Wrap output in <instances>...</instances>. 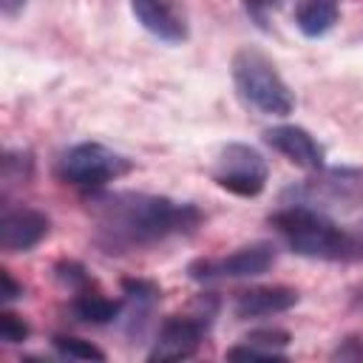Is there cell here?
<instances>
[{"instance_id":"cell-18","label":"cell","mask_w":363,"mask_h":363,"mask_svg":"<svg viewBox=\"0 0 363 363\" xmlns=\"http://www.w3.org/2000/svg\"><path fill=\"white\" fill-rule=\"evenodd\" d=\"M244 340L252 343V346H261V349H267V352H272V354H278V357L286 360V352L284 349L292 343V335L286 329H281V326H261V329H252Z\"/></svg>"},{"instance_id":"cell-10","label":"cell","mask_w":363,"mask_h":363,"mask_svg":"<svg viewBox=\"0 0 363 363\" xmlns=\"http://www.w3.org/2000/svg\"><path fill=\"white\" fill-rule=\"evenodd\" d=\"M51 230V218L37 207H6L0 216V247L6 252L34 250Z\"/></svg>"},{"instance_id":"cell-11","label":"cell","mask_w":363,"mask_h":363,"mask_svg":"<svg viewBox=\"0 0 363 363\" xmlns=\"http://www.w3.org/2000/svg\"><path fill=\"white\" fill-rule=\"evenodd\" d=\"M130 11L150 37L170 45L187 40V20L173 0H130Z\"/></svg>"},{"instance_id":"cell-4","label":"cell","mask_w":363,"mask_h":363,"mask_svg":"<svg viewBox=\"0 0 363 363\" xmlns=\"http://www.w3.org/2000/svg\"><path fill=\"white\" fill-rule=\"evenodd\" d=\"M130 170H133V162L102 142H77L68 150H62V156L57 159V179L62 184H71L88 193L108 187L111 182L122 179Z\"/></svg>"},{"instance_id":"cell-22","label":"cell","mask_w":363,"mask_h":363,"mask_svg":"<svg viewBox=\"0 0 363 363\" xmlns=\"http://www.w3.org/2000/svg\"><path fill=\"white\" fill-rule=\"evenodd\" d=\"M363 258V218L346 230V261H360Z\"/></svg>"},{"instance_id":"cell-23","label":"cell","mask_w":363,"mask_h":363,"mask_svg":"<svg viewBox=\"0 0 363 363\" xmlns=\"http://www.w3.org/2000/svg\"><path fill=\"white\" fill-rule=\"evenodd\" d=\"M335 360H363V337H343L332 352Z\"/></svg>"},{"instance_id":"cell-6","label":"cell","mask_w":363,"mask_h":363,"mask_svg":"<svg viewBox=\"0 0 363 363\" xmlns=\"http://www.w3.org/2000/svg\"><path fill=\"white\" fill-rule=\"evenodd\" d=\"M218 312V301L213 295L199 298L196 312L190 315H170L162 320V326L156 329V337L150 343L147 360L150 363H164V360H184L193 357L199 352V346L204 343L213 318Z\"/></svg>"},{"instance_id":"cell-25","label":"cell","mask_w":363,"mask_h":363,"mask_svg":"<svg viewBox=\"0 0 363 363\" xmlns=\"http://www.w3.org/2000/svg\"><path fill=\"white\" fill-rule=\"evenodd\" d=\"M26 3L28 0H0V11H3V17H17L26 9Z\"/></svg>"},{"instance_id":"cell-2","label":"cell","mask_w":363,"mask_h":363,"mask_svg":"<svg viewBox=\"0 0 363 363\" xmlns=\"http://www.w3.org/2000/svg\"><path fill=\"white\" fill-rule=\"evenodd\" d=\"M269 224L301 258L346 261V230L337 227L323 210L306 204H284L269 216Z\"/></svg>"},{"instance_id":"cell-13","label":"cell","mask_w":363,"mask_h":363,"mask_svg":"<svg viewBox=\"0 0 363 363\" xmlns=\"http://www.w3.org/2000/svg\"><path fill=\"white\" fill-rule=\"evenodd\" d=\"M122 295H125V309H122L119 323L128 337H142L150 323V315L162 298V289L156 281H147V278H125Z\"/></svg>"},{"instance_id":"cell-1","label":"cell","mask_w":363,"mask_h":363,"mask_svg":"<svg viewBox=\"0 0 363 363\" xmlns=\"http://www.w3.org/2000/svg\"><path fill=\"white\" fill-rule=\"evenodd\" d=\"M91 241L108 255H125L162 244L173 235H187L199 227L201 210L190 201H173L153 193H91Z\"/></svg>"},{"instance_id":"cell-12","label":"cell","mask_w":363,"mask_h":363,"mask_svg":"<svg viewBox=\"0 0 363 363\" xmlns=\"http://www.w3.org/2000/svg\"><path fill=\"white\" fill-rule=\"evenodd\" d=\"M298 289L284 286V284H269V286H250L235 295L233 301V315L238 320H255V318H272L281 312H289L298 303Z\"/></svg>"},{"instance_id":"cell-16","label":"cell","mask_w":363,"mask_h":363,"mask_svg":"<svg viewBox=\"0 0 363 363\" xmlns=\"http://www.w3.org/2000/svg\"><path fill=\"white\" fill-rule=\"evenodd\" d=\"M31 170H34V159L28 150H6L3 153V170H0L3 190L26 184L31 179Z\"/></svg>"},{"instance_id":"cell-9","label":"cell","mask_w":363,"mask_h":363,"mask_svg":"<svg viewBox=\"0 0 363 363\" xmlns=\"http://www.w3.org/2000/svg\"><path fill=\"white\" fill-rule=\"evenodd\" d=\"M264 142L278 150L286 162H292L301 170H320L326 162V150L323 145L301 125H272L264 130Z\"/></svg>"},{"instance_id":"cell-3","label":"cell","mask_w":363,"mask_h":363,"mask_svg":"<svg viewBox=\"0 0 363 363\" xmlns=\"http://www.w3.org/2000/svg\"><path fill=\"white\" fill-rule=\"evenodd\" d=\"M230 71H233L235 94L247 108H255L258 113H267V116L292 113L295 94L289 91L286 79L278 74L275 62L264 51H258L252 45L238 48L233 54Z\"/></svg>"},{"instance_id":"cell-14","label":"cell","mask_w":363,"mask_h":363,"mask_svg":"<svg viewBox=\"0 0 363 363\" xmlns=\"http://www.w3.org/2000/svg\"><path fill=\"white\" fill-rule=\"evenodd\" d=\"M122 309H125V298L122 301H113V298H105L94 289H85V292H77L68 303V312L74 320L79 323H88V326H108V323H116L122 318Z\"/></svg>"},{"instance_id":"cell-24","label":"cell","mask_w":363,"mask_h":363,"mask_svg":"<svg viewBox=\"0 0 363 363\" xmlns=\"http://www.w3.org/2000/svg\"><path fill=\"white\" fill-rule=\"evenodd\" d=\"M0 298H3V303L23 298V284H17L9 269H0Z\"/></svg>"},{"instance_id":"cell-17","label":"cell","mask_w":363,"mask_h":363,"mask_svg":"<svg viewBox=\"0 0 363 363\" xmlns=\"http://www.w3.org/2000/svg\"><path fill=\"white\" fill-rule=\"evenodd\" d=\"M51 346H54V352L60 357H68V360H105V352L99 346H94L91 340H82V337L54 335Z\"/></svg>"},{"instance_id":"cell-7","label":"cell","mask_w":363,"mask_h":363,"mask_svg":"<svg viewBox=\"0 0 363 363\" xmlns=\"http://www.w3.org/2000/svg\"><path fill=\"white\" fill-rule=\"evenodd\" d=\"M278 258V247L272 241H250L244 247H235L227 255L213 258H196L187 264V278L199 284L213 281H241V278H258L272 269Z\"/></svg>"},{"instance_id":"cell-15","label":"cell","mask_w":363,"mask_h":363,"mask_svg":"<svg viewBox=\"0 0 363 363\" xmlns=\"http://www.w3.org/2000/svg\"><path fill=\"white\" fill-rule=\"evenodd\" d=\"M340 17V0H298L295 26L303 37L318 40L326 37Z\"/></svg>"},{"instance_id":"cell-8","label":"cell","mask_w":363,"mask_h":363,"mask_svg":"<svg viewBox=\"0 0 363 363\" xmlns=\"http://www.w3.org/2000/svg\"><path fill=\"white\" fill-rule=\"evenodd\" d=\"M213 182L241 199H255L264 193L269 182V164L252 145L244 142H227L218 150V159L213 164Z\"/></svg>"},{"instance_id":"cell-19","label":"cell","mask_w":363,"mask_h":363,"mask_svg":"<svg viewBox=\"0 0 363 363\" xmlns=\"http://www.w3.org/2000/svg\"><path fill=\"white\" fill-rule=\"evenodd\" d=\"M54 275H57V281L68 289V292H85V289H91L94 286V278H91V272L79 264V261H60L57 267H54Z\"/></svg>"},{"instance_id":"cell-21","label":"cell","mask_w":363,"mask_h":363,"mask_svg":"<svg viewBox=\"0 0 363 363\" xmlns=\"http://www.w3.org/2000/svg\"><path fill=\"white\" fill-rule=\"evenodd\" d=\"M278 3H281V0H241L247 17H250L258 28H264V31L269 28V11L278 9Z\"/></svg>"},{"instance_id":"cell-20","label":"cell","mask_w":363,"mask_h":363,"mask_svg":"<svg viewBox=\"0 0 363 363\" xmlns=\"http://www.w3.org/2000/svg\"><path fill=\"white\" fill-rule=\"evenodd\" d=\"M28 335H31V326L17 312H11V309H3L0 312V340L3 343L14 346V343L28 340Z\"/></svg>"},{"instance_id":"cell-5","label":"cell","mask_w":363,"mask_h":363,"mask_svg":"<svg viewBox=\"0 0 363 363\" xmlns=\"http://www.w3.org/2000/svg\"><path fill=\"white\" fill-rule=\"evenodd\" d=\"M363 201L360 167H320L281 193V204H306L315 210H352Z\"/></svg>"}]
</instances>
